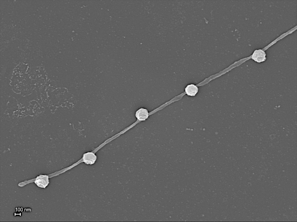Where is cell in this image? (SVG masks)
<instances>
[{"label":"cell","mask_w":297,"mask_h":222,"mask_svg":"<svg viewBox=\"0 0 297 222\" xmlns=\"http://www.w3.org/2000/svg\"><path fill=\"white\" fill-rule=\"evenodd\" d=\"M97 159L95 153L89 152L84 153L79 160L81 163L84 162L86 164L92 165L94 164Z\"/></svg>","instance_id":"7a4b0ae2"},{"label":"cell","mask_w":297,"mask_h":222,"mask_svg":"<svg viewBox=\"0 0 297 222\" xmlns=\"http://www.w3.org/2000/svg\"><path fill=\"white\" fill-rule=\"evenodd\" d=\"M198 87L197 85L190 84L187 85L184 88V91L183 92L185 95L194 97L198 93L199 91Z\"/></svg>","instance_id":"277c9868"},{"label":"cell","mask_w":297,"mask_h":222,"mask_svg":"<svg viewBox=\"0 0 297 222\" xmlns=\"http://www.w3.org/2000/svg\"><path fill=\"white\" fill-rule=\"evenodd\" d=\"M162 110L161 107L160 106L151 112H148L146 109L141 108L136 111L135 115L137 120L141 122L146 121L151 115Z\"/></svg>","instance_id":"6da1fadb"},{"label":"cell","mask_w":297,"mask_h":222,"mask_svg":"<svg viewBox=\"0 0 297 222\" xmlns=\"http://www.w3.org/2000/svg\"><path fill=\"white\" fill-rule=\"evenodd\" d=\"M265 52L262 49H256L254 51L251 58L255 62L260 63L265 61L267 59Z\"/></svg>","instance_id":"3957f363"}]
</instances>
